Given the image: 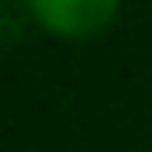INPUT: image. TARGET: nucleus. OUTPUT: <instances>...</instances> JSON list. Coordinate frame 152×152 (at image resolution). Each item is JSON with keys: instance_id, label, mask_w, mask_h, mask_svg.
<instances>
[{"instance_id": "obj_1", "label": "nucleus", "mask_w": 152, "mask_h": 152, "mask_svg": "<svg viewBox=\"0 0 152 152\" xmlns=\"http://www.w3.org/2000/svg\"><path fill=\"white\" fill-rule=\"evenodd\" d=\"M25 11L42 32L81 42L106 32L117 21L120 0H25Z\"/></svg>"}]
</instances>
